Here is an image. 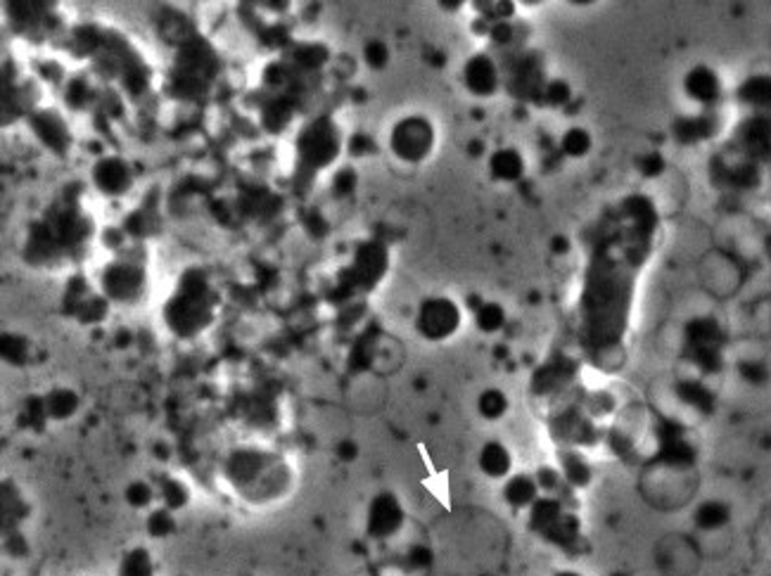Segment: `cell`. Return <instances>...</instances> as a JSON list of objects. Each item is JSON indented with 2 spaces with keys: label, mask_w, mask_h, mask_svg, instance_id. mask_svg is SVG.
<instances>
[{
  "label": "cell",
  "mask_w": 771,
  "mask_h": 576,
  "mask_svg": "<svg viewBox=\"0 0 771 576\" xmlns=\"http://www.w3.org/2000/svg\"><path fill=\"white\" fill-rule=\"evenodd\" d=\"M123 576H150L148 555H145V553H136V555L126 557Z\"/></svg>",
  "instance_id": "cell-24"
},
{
  "label": "cell",
  "mask_w": 771,
  "mask_h": 576,
  "mask_svg": "<svg viewBox=\"0 0 771 576\" xmlns=\"http://www.w3.org/2000/svg\"><path fill=\"white\" fill-rule=\"evenodd\" d=\"M740 375H743V380H748L750 384H762L766 382L769 370H766V365L762 361H746V363H740Z\"/></svg>",
  "instance_id": "cell-22"
},
{
  "label": "cell",
  "mask_w": 771,
  "mask_h": 576,
  "mask_svg": "<svg viewBox=\"0 0 771 576\" xmlns=\"http://www.w3.org/2000/svg\"><path fill=\"white\" fill-rule=\"evenodd\" d=\"M503 320H506V316H503V311H501V306L496 304H485L480 311H477V325H480L485 332L499 330L501 325H503Z\"/></svg>",
  "instance_id": "cell-21"
},
{
  "label": "cell",
  "mask_w": 771,
  "mask_h": 576,
  "mask_svg": "<svg viewBox=\"0 0 771 576\" xmlns=\"http://www.w3.org/2000/svg\"><path fill=\"white\" fill-rule=\"evenodd\" d=\"M511 465H512L511 454H508V448L503 446V444H499V441H489V444L482 448L480 467L486 477L501 480V477H506V474L511 472Z\"/></svg>",
  "instance_id": "cell-12"
},
{
  "label": "cell",
  "mask_w": 771,
  "mask_h": 576,
  "mask_svg": "<svg viewBox=\"0 0 771 576\" xmlns=\"http://www.w3.org/2000/svg\"><path fill=\"white\" fill-rule=\"evenodd\" d=\"M508 410V399L499 389H486L480 396V413L486 420H499L501 415Z\"/></svg>",
  "instance_id": "cell-18"
},
{
  "label": "cell",
  "mask_w": 771,
  "mask_h": 576,
  "mask_svg": "<svg viewBox=\"0 0 771 576\" xmlns=\"http://www.w3.org/2000/svg\"><path fill=\"white\" fill-rule=\"evenodd\" d=\"M129 500L133 505H143V503H148L150 500V491L148 489H145L143 484H133L129 489Z\"/></svg>",
  "instance_id": "cell-27"
},
{
  "label": "cell",
  "mask_w": 771,
  "mask_h": 576,
  "mask_svg": "<svg viewBox=\"0 0 771 576\" xmlns=\"http://www.w3.org/2000/svg\"><path fill=\"white\" fill-rule=\"evenodd\" d=\"M402 522H404L402 505H399V500H396L392 493H383V496H377V499L373 500L368 512V531L373 534V536L376 538L392 536V534L399 531Z\"/></svg>",
  "instance_id": "cell-8"
},
{
  "label": "cell",
  "mask_w": 771,
  "mask_h": 576,
  "mask_svg": "<svg viewBox=\"0 0 771 576\" xmlns=\"http://www.w3.org/2000/svg\"><path fill=\"white\" fill-rule=\"evenodd\" d=\"M104 287L114 297L126 299L131 294H136V290L141 287V275L129 266H119L117 271L110 273V280H104Z\"/></svg>",
  "instance_id": "cell-14"
},
{
  "label": "cell",
  "mask_w": 771,
  "mask_h": 576,
  "mask_svg": "<svg viewBox=\"0 0 771 576\" xmlns=\"http://www.w3.org/2000/svg\"><path fill=\"white\" fill-rule=\"evenodd\" d=\"M466 81L467 88L477 95H489V93L496 91V84H499V76H496V67L486 55H477L475 59H470L466 67Z\"/></svg>",
  "instance_id": "cell-9"
},
{
  "label": "cell",
  "mask_w": 771,
  "mask_h": 576,
  "mask_svg": "<svg viewBox=\"0 0 771 576\" xmlns=\"http://www.w3.org/2000/svg\"><path fill=\"white\" fill-rule=\"evenodd\" d=\"M686 93L703 104H712L721 95L720 78L707 67H695L686 76Z\"/></svg>",
  "instance_id": "cell-10"
},
{
  "label": "cell",
  "mask_w": 771,
  "mask_h": 576,
  "mask_svg": "<svg viewBox=\"0 0 771 576\" xmlns=\"http://www.w3.org/2000/svg\"><path fill=\"white\" fill-rule=\"evenodd\" d=\"M366 55H368V62L373 67H383L385 59H387V50H385L383 43H370Z\"/></svg>",
  "instance_id": "cell-26"
},
{
  "label": "cell",
  "mask_w": 771,
  "mask_h": 576,
  "mask_svg": "<svg viewBox=\"0 0 771 576\" xmlns=\"http://www.w3.org/2000/svg\"><path fill=\"white\" fill-rule=\"evenodd\" d=\"M209 287L200 275H188L183 287L178 290L171 304L167 306V320L171 330L183 337H190L195 332L204 330L212 320V309H214V297L209 294Z\"/></svg>",
  "instance_id": "cell-2"
},
{
  "label": "cell",
  "mask_w": 771,
  "mask_h": 576,
  "mask_svg": "<svg viewBox=\"0 0 771 576\" xmlns=\"http://www.w3.org/2000/svg\"><path fill=\"white\" fill-rule=\"evenodd\" d=\"M302 159L313 166H323L338 155V136H335V129L331 123H313L304 130L302 136Z\"/></svg>",
  "instance_id": "cell-7"
},
{
  "label": "cell",
  "mask_w": 771,
  "mask_h": 576,
  "mask_svg": "<svg viewBox=\"0 0 771 576\" xmlns=\"http://www.w3.org/2000/svg\"><path fill=\"white\" fill-rule=\"evenodd\" d=\"M539 484L531 477H515L506 484V500L515 508H527L537 503Z\"/></svg>",
  "instance_id": "cell-16"
},
{
  "label": "cell",
  "mask_w": 771,
  "mask_h": 576,
  "mask_svg": "<svg viewBox=\"0 0 771 576\" xmlns=\"http://www.w3.org/2000/svg\"><path fill=\"white\" fill-rule=\"evenodd\" d=\"M695 526H698L703 534H717V531H724L731 522V510L729 505L721 503V500H705V503L698 505V510L694 515Z\"/></svg>",
  "instance_id": "cell-11"
},
{
  "label": "cell",
  "mask_w": 771,
  "mask_h": 576,
  "mask_svg": "<svg viewBox=\"0 0 771 576\" xmlns=\"http://www.w3.org/2000/svg\"><path fill=\"white\" fill-rule=\"evenodd\" d=\"M432 126L425 119H404L392 133V149L404 162H421L432 149Z\"/></svg>",
  "instance_id": "cell-5"
},
{
  "label": "cell",
  "mask_w": 771,
  "mask_h": 576,
  "mask_svg": "<svg viewBox=\"0 0 771 576\" xmlns=\"http://www.w3.org/2000/svg\"><path fill=\"white\" fill-rule=\"evenodd\" d=\"M695 489L698 477L691 460L660 455L641 477V491L646 493L649 503L660 510H676L681 505L691 503Z\"/></svg>",
  "instance_id": "cell-1"
},
{
  "label": "cell",
  "mask_w": 771,
  "mask_h": 576,
  "mask_svg": "<svg viewBox=\"0 0 771 576\" xmlns=\"http://www.w3.org/2000/svg\"><path fill=\"white\" fill-rule=\"evenodd\" d=\"M150 531H152L155 536H164V534H169L171 531L169 515H167V512H157V515H152V519H150Z\"/></svg>",
  "instance_id": "cell-25"
},
{
  "label": "cell",
  "mask_w": 771,
  "mask_h": 576,
  "mask_svg": "<svg viewBox=\"0 0 771 576\" xmlns=\"http://www.w3.org/2000/svg\"><path fill=\"white\" fill-rule=\"evenodd\" d=\"M74 396L69 394V392H58V394H52L50 399H48V410H50L52 415H67L74 410Z\"/></svg>",
  "instance_id": "cell-23"
},
{
  "label": "cell",
  "mask_w": 771,
  "mask_h": 576,
  "mask_svg": "<svg viewBox=\"0 0 771 576\" xmlns=\"http://www.w3.org/2000/svg\"><path fill=\"white\" fill-rule=\"evenodd\" d=\"M97 183L107 193H122L129 185V171L119 162H104L103 166L97 168Z\"/></svg>",
  "instance_id": "cell-17"
},
{
  "label": "cell",
  "mask_w": 771,
  "mask_h": 576,
  "mask_svg": "<svg viewBox=\"0 0 771 576\" xmlns=\"http://www.w3.org/2000/svg\"><path fill=\"white\" fill-rule=\"evenodd\" d=\"M492 171L501 181H515L525 171V164L515 149H501L492 157Z\"/></svg>",
  "instance_id": "cell-15"
},
{
  "label": "cell",
  "mask_w": 771,
  "mask_h": 576,
  "mask_svg": "<svg viewBox=\"0 0 771 576\" xmlns=\"http://www.w3.org/2000/svg\"><path fill=\"white\" fill-rule=\"evenodd\" d=\"M655 562L665 576H695L703 562V551L686 534H669L655 548Z\"/></svg>",
  "instance_id": "cell-4"
},
{
  "label": "cell",
  "mask_w": 771,
  "mask_h": 576,
  "mask_svg": "<svg viewBox=\"0 0 771 576\" xmlns=\"http://www.w3.org/2000/svg\"><path fill=\"white\" fill-rule=\"evenodd\" d=\"M740 97L743 103L750 104L752 110H757L759 114H769L771 112V76H755L746 81V86L740 88Z\"/></svg>",
  "instance_id": "cell-13"
},
{
  "label": "cell",
  "mask_w": 771,
  "mask_h": 576,
  "mask_svg": "<svg viewBox=\"0 0 771 576\" xmlns=\"http://www.w3.org/2000/svg\"><path fill=\"white\" fill-rule=\"evenodd\" d=\"M563 467H565V480L570 482L572 486H589L591 470L589 465L579 458V455H567Z\"/></svg>",
  "instance_id": "cell-20"
},
{
  "label": "cell",
  "mask_w": 771,
  "mask_h": 576,
  "mask_svg": "<svg viewBox=\"0 0 771 576\" xmlns=\"http://www.w3.org/2000/svg\"><path fill=\"white\" fill-rule=\"evenodd\" d=\"M556 576H582V574H577V572H560V574Z\"/></svg>",
  "instance_id": "cell-28"
},
{
  "label": "cell",
  "mask_w": 771,
  "mask_h": 576,
  "mask_svg": "<svg viewBox=\"0 0 771 576\" xmlns=\"http://www.w3.org/2000/svg\"><path fill=\"white\" fill-rule=\"evenodd\" d=\"M591 149V136L584 129H570L563 136V152L570 157H584Z\"/></svg>",
  "instance_id": "cell-19"
},
{
  "label": "cell",
  "mask_w": 771,
  "mask_h": 576,
  "mask_svg": "<svg viewBox=\"0 0 771 576\" xmlns=\"http://www.w3.org/2000/svg\"><path fill=\"white\" fill-rule=\"evenodd\" d=\"M460 325L458 306L449 299H430L425 302L418 316V330L422 337H428L432 342L447 339L454 335Z\"/></svg>",
  "instance_id": "cell-6"
},
{
  "label": "cell",
  "mask_w": 771,
  "mask_h": 576,
  "mask_svg": "<svg viewBox=\"0 0 771 576\" xmlns=\"http://www.w3.org/2000/svg\"><path fill=\"white\" fill-rule=\"evenodd\" d=\"M698 271L700 283L712 297H731L743 285V266L736 254L726 252V249H712V252L703 254Z\"/></svg>",
  "instance_id": "cell-3"
}]
</instances>
